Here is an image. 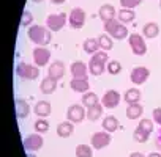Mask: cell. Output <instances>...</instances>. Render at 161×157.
Wrapping results in <instances>:
<instances>
[{
    "label": "cell",
    "mask_w": 161,
    "mask_h": 157,
    "mask_svg": "<svg viewBox=\"0 0 161 157\" xmlns=\"http://www.w3.org/2000/svg\"><path fill=\"white\" fill-rule=\"evenodd\" d=\"M52 32L43 25H30L29 30H27V35H29V39L32 43H35L36 46H41V47H46L51 39H52Z\"/></svg>",
    "instance_id": "obj_1"
},
{
    "label": "cell",
    "mask_w": 161,
    "mask_h": 157,
    "mask_svg": "<svg viewBox=\"0 0 161 157\" xmlns=\"http://www.w3.org/2000/svg\"><path fill=\"white\" fill-rule=\"evenodd\" d=\"M104 32L112 39H117V41H122V39L128 38V28L119 19H112L109 22H104Z\"/></svg>",
    "instance_id": "obj_2"
},
{
    "label": "cell",
    "mask_w": 161,
    "mask_h": 157,
    "mask_svg": "<svg viewBox=\"0 0 161 157\" xmlns=\"http://www.w3.org/2000/svg\"><path fill=\"white\" fill-rule=\"evenodd\" d=\"M16 74L19 78H24V80H35L40 77V69L38 66H32L25 61H21L16 66Z\"/></svg>",
    "instance_id": "obj_3"
},
{
    "label": "cell",
    "mask_w": 161,
    "mask_h": 157,
    "mask_svg": "<svg viewBox=\"0 0 161 157\" xmlns=\"http://www.w3.org/2000/svg\"><path fill=\"white\" fill-rule=\"evenodd\" d=\"M86 11L82 8H73L71 13L68 14V24L71 28L74 30H79V28H82L84 24H86Z\"/></svg>",
    "instance_id": "obj_4"
},
{
    "label": "cell",
    "mask_w": 161,
    "mask_h": 157,
    "mask_svg": "<svg viewBox=\"0 0 161 157\" xmlns=\"http://www.w3.org/2000/svg\"><path fill=\"white\" fill-rule=\"evenodd\" d=\"M84 118H87V110L84 109V105H79V104H73L68 107L66 110V119L71 123H82Z\"/></svg>",
    "instance_id": "obj_5"
},
{
    "label": "cell",
    "mask_w": 161,
    "mask_h": 157,
    "mask_svg": "<svg viewBox=\"0 0 161 157\" xmlns=\"http://www.w3.org/2000/svg\"><path fill=\"white\" fill-rule=\"evenodd\" d=\"M128 43H130V47H131V50H133L134 55H139L141 57V55H145L147 53V44H145L142 35L131 33L130 38H128Z\"/></svg>",
    "instance_id": "obj_6"
},
{
    "label": "cell",
    "mask_w": 161,
    "mask_h": 157,
    "mask_svg": "<svg viewBox=\"0 0 161 157\" xmlns=\"http://www.w3.org/2000/svg\"><path fill=\"white\" fill-rule=\"evenodd\" d=\"M66 24V13H58V14H51L46 19V27L51 32H60Z\"/></svg>",
    "instance_id": "obj_7"
},
{
    "label": "cell",
    "mask_w": 161,
    "mask_h": 157,
    "mask_svg": "<svg viewBox=\"0 0 161 157\" xmlns=\"http://www.w3.org/2000/svg\"><path fill=\"white\" fill-rule=\"evenodd\" d=\"M90 141H92V148L93 149H103V148L109 146V143H111V134L106 132V130L95 132L92 135Z\"/></svg>",
    "instance_id": "obj_8"
},
{
    "label": "cell",
    "mask_w": 161,
    "mask_h": 157,
    "mask_svg": "<svg viewBox=\"0 0 161 157\" xmlns=\"http://www.w3.org/2000/svg\"><path fill=\"white\" fill-rule=\"evenodd\" d=\"M43 144H44V140H43V137L38 134V132H35V134H30V135H27L25 138H24V148H25V151L29 152H32V151H38V149H41L43 148Z\"/></svg>",
    "instance_id": "obj_9"
},
{
    "label": "cell",
    "mask_w": 161,
    "mask_h": 157,
    "mask_svg": "<svg viewBox=\"0 0 161 157\" xmlns=\"http://www.w3.org/2000/svg\"><path fill=\"white\" fill-rule=\"evenodd\" d=\"M51 60V50L41 46H36L33 49V61L36 66H46Z\"/></svg>",
    "instance_id": "obj_10"
},
{
    "label": "cell",
    "mask_w": 161,
    "mask_h": 157,
    "mask_svg": "<svg viewBox=\"0 0 161 157\" xmlns=\"http://www.w3.org/2000/svg\"><path fill=\"white\" fill-rule=\"evenodd\" d=\"M101 104H103V107H106V109H115V107L120 104V94H119V91H115V90H108V91L103 94V98H101Z\"/></svg>",
    "instance_id": "obj_11"
},
{
    "label": "cell",
    "mask_w": 161,
    "mask_h": 157,
    "mask_svg": "<svg viewBox=\"0 0 161 157\" xmlns=\"http://www.w3.org/2000/svg\"><path fill=\"white\" fill-rule=\"evenodd\" d=\"M150 75V71L144 66H136L133 71H131V82L134 85H142L147 82V78Z\"/></svg>",
    "instance_id": "obj_12"
},
{
    "label": "cell",
    "mask_w": 161,
    "mask_h": 157,
    "mask_svg": "<svg viewBox=\"0 0 161 157\" xmlns=\"http://www.w3.org/2000/svg\"><path fill=\"white\" fill-rule=\"evenodd\" d=\"M69 71H71L73 78H87L89 64H86L84 61H74V63H71Z\"/></svg>",
    "instance_id": "obj_13"
},
{
    "label": "cell",
    "mask_w": 161,
    "mask_h": 157,
    "mask_svg": "<svg viewBox=\"0 0 161 157\" xmlns=\"http://www.w3.org/2000/svg\"><path fill=\"white\" fill-rule=\"evenodd\" d=\"M47 75L55 78V80H60V78L65 75V64L60 60H55L51 63V66L47 68Z\"/></svg>",
    "instance_id": "obj_14"
},
{
    "label": "cell",
    "mask_w": 161,
    "mask_h": 157,
    "mask_svg": "<svg viewBox=\"0 0 161 157\" xmlns=\"http://www.w3.org/2000/svg\"><path fill=\"white\" fill-rule=\"evenodd\" d=\"M98 16H100V19H101L103 24H104V22H109V21L115 19L117 13H115V8H114L112 5L104 3V5L100 7V10H98Z\"/></svg>",
    "instance_id": "obj_15"
},
{
    "label": "cell",
    "mask_w": 161,
    "mask_h": 157,
    "mask_svg": "<svg viewBox=\"0 0 161 157\" xmlns=\"http://www.w3.org/2000/svg\"><path fill=\"white\" fill-rule=\"evenodd\" d=\"M69 87L76 93H87L89 88H90V84H89L87 78H71Z\"/></svg>",
    "instance_id": "obj_16"
},
{
    "label": "cell",
    "mask_w": 161,
    "mask_h": 157,
    "mask_svg": "<svg viewBox=\"0 0 161 157\" xmlns=\"http://www.w3.org/2000/svg\"><path fill=\"white\" fill-rule=\"evenodd\" d=\"M57 82L58 80H55V78H52V77H44L43 80H41V85H40V90H41V93H44V94H51V93H54L55 90H57Z\"/></svg>",
    "instance_id": "obj_17"
},
{
    "label": "cell",
    "mask_w": 161,
    "mask_h": 157,
    "mask_svg": "<svg viewBox=\"0 0 161 157\" xmlns=\"http://www.w3.org/2000/svg\"><path fill=\"white\" fill-rule=\"evenodd\" d=\"M74 123H71V121H63V123H60L58 126H57V135L58 137H62V138H68V137H71L73 135V132H74V126H73Z\"/></svg>",
    "instance_id": "obj_18"
},
{
    "label": "cell",
    "mask_w": 161,
    "mask_h": 157,
    "mask_svg": "<svg viewBox=\"0 0 161 157\" xmlns=\"http://www.w3.org/2000/svg\"><path fill=\"white\" fill-rule=\"evenodd\" d=\"M14 109H16V116H18V118H25V116H29V113H30V105H29V102L24 101V99H16Z\"/></svg>",
    "instance_id": "obj_19"
},
{
    "label": "cell",
    "mask_w": 161,
    "mask_h": 157,
    "mask_svg": "<svg viewBox=\"0 0 161 157\" xmlns=\"http://www.w3.org/2000/svg\"><path fill=\"white\" fill-rule=\"evenodd\" d=\"M35 115L40 116V118H46L51 115V104L47 101H40L35 104V109H33Z\"/></svg>",
    "instance_id": "obj_20"
},
{
    "label": "cell",
    "mask_w": 161,
    "mask_h": 157,
    "mask_svg": "<svg viewBox=\"0 0 161 157\" xmlns=\"http://www.w3.org/2000/svg\"><path fill=\"white\" fill-rule=\"evenodd\" d=\"M144 113V107L137 102V104H128L126 107V118L128 119H137L141 118Z\"/></svg>",
    "instance_id": "obj_21"
},
{
    "label": "cell",
    "mask_w": 161,
    "mask_h": 157,
    "mask_svg": "<svg viewBox=\"0 0 161 157\" xmlns=\"http://www.w3.org/2000/svg\"><path fill=\"white\" fill-rule=\"evenodd\" d=\"M142 35H144L145 38H148V39L156 38V36L159 35V27H158V24H156V22H147V24L144 25V28H142Z\"/></svg>",
    "instance_id": "obj_22"
},
{
    "label": "cell",
    "mask_w": 161,
    "mask_h": 157,
    "mask_svg": "<svg viewBox=\"0 0 161 157\" xmlns=\"http://www.w3.org/2000/svg\"><path fill=\"white\" fill-rule=\"evenodd\" d=\"M119 127H120V123H119V119H117L114 115H109V116H106V118L103 119V129H104L106 132L112 134V132H115Z\"/></svg>",
    "instance_id": "obj_23"
},
{
    "label": "cell",
    "mask_w": 161,
    "mask_h": 157,
    "mask_svg": "<svg viewBox=\"0 0 161 157\" xmlns=\"http://www.w3.org/2000/svg\"><path fill=\"white\" fill-rule=\"evenodd\" d=\"M136 18L134 11L133 10H126V8H120L119 13H117V19L122 22V24H128V22H133Z\"/></svg>",
    "instance_id": "obj_24"
},
{
    "label": "cell",
    "mask_w": 161,
    "mask_h": 157,
    "mask_svg": "<svg viewBox=\"0 0 161 157\" xmlns=\"http://www.w3.org/2000/svg\"><path fill=\"white\" fill-rule=\"evenodd\" d=\"M123 99H125L126 104H137L141 101V91L137 88H130V90L125 91Z\"/></svg>",
    "instance_id": "obj_25"
},
{
    "label": "cell",
    "mask_w": 161,
    "mask_h": 157,
    "mask_svg": "<svg viewBox=\"0 0 161 157\" xmlns=\"http://www.w3.org/2000/svg\"><path fill=\"white\" fill-rule=\"evenodd\" d=\"M98 44H100V49L101 50H111L112 47H114V41H112V38L108 35V33H103V35H100L98 38Z\"/></svg>",
    "instance_id": "obj_26"
},
{
    "label": "cell",
    "mask_w": 161,
    "mask_h": 157,
    "mask_svg": "<svg viewBox=\"0 0 161 157\" xmlns=\"http://www.w3.org/2000/svg\"><path fill=\"white\" fill-rule=\"evenodd\" d=\"M104 68H106L104 63H100V61L90 58V61H89V72L92 75H101L104 72Z\"/></svg>",
    "instance_id": "obj_27"
},
{
    "label": "cell",
    "mask_w": 161,
    "mask_h": 157,
    "mask_svg": "<svg viewBox=\"0 0 161 157\" xmlns=\"http://www.w3.org/2000/svg\"><path fill=\"white\" fill-rule=\"evenodd\" d=\"M101 115H103V104H95L93 107L87 109V119H90V121L100 119Z\"/></svg>",
    "instance_id": "obj_28"
},
{
    "label": "cell",
    "mask_w": 161,
    "mask_h": 157,
    "mask_svg": "<svg viewBox=\"0 0 161 157\" xmlns=\"http://www.w3.org/2000/svg\"><path fill=\"white\" fill-rule=\"evenodd\" d=\"M82 47H84V52H86V53H90V55H93L95 52L100 50L98 39H95V38H89V39H86Z\"/></svg>",
    "instance_id": "obj_29"
},
{
    "label": "cell",
    "mask_w": 161,
    "mask_h": 157,
    "mask_svg": "<svg viewBox=\"0 0 161 157\" xmlns=\"http://www.w3.org/2000/svg\"><path fill=\"white\" fill-rule=\"evenodd\" d=\"M82 104H84V107H93L95 104H100V99H98V94L97 93H93V91H87V93H84V96H82Z\"/></svg>",
    "instance_id": "obj_30"
},
{
    "label": "cell",
    "mask_w": 161,
    "mask_h": 157,
    "mask_svg": "<svg viewBox=\"0 0 161 157\" xmlns=\"http://www.w3.org/2000/svg\"><path fill=\"white\" fill-rule=\"evenodd\" d=\"M92 146L89 144H77L76 146V157H92Z\"/></svg>",
    "instance_id": "obj_31"
},
{
    "label": "cell",
    "mask_w": 161,
    "mask_h": 157,
    "mask_svg": "<svg viewBox=\"0 0 161 157\" xmlns=\"http://www.w3.org/2000/svg\"><path fill=\"white\" fill-rule=\"evenodd\" d=\"M33 127H35V130H36L38 134H46V132L49 130V121H47L46 118H38V119L35 121Z\"/></svg>",
    "instance_id": "obj_32"
},
{
    "label": "cell",
    "mask_w": 161,
    "mask_h": 157,
    "mask_svg": "<svg viewBox=\"0 0 161 157\" xmlns=\"http://www.w3.org/2000/svg\"><path fill=\"white\" fill-rule=\"evenodd\" d=\"M148 132H145V130H142V129H134V134H133V138H134V141H137V143H145V141H148Z\"/></svg>",
    "instance_id": "obj_33"
},
{
    "label": "cell",
    "mask_w": 161,
    "mask_h": 157,
    "mask_svg": "<svg viewBox=\"0 0 161 157\" xmlns=\"http://www.w3.org/2000/svg\"><path fill=\"white\" fill-rule=\"evenodd\" d=\"M106 69H108V72H109V74L117 75V74H120V71H122V64H120V61L112 60V61H109V63H108Z\"/></svg>",
    "instance_id": "obj_34"
},
{
    "label": "cell",
    "mask_w": 161,
    "mask_h": 157,
    "mask_svg": "<svg viewBox=\"0 0 161 157\" xmlns=\"http://www.w3.org/2000/svg\"><path fill=\"white\" fill-rule=\"evenodd\" d=\"M32 22H33V14L29 10H24L22 11V18H21V25L22 27H30Z\"/></svg>",
    "instance_id": "obj_35"
},
{
    "label": "cell",
    "mask_w": 161,
    "mask_h": 157,
    "mask_svg": "<svg viewBox=\"0 0 161 157\" xmlns=\"http://www.w3.org/2000/svg\"><path fill=\"white\" fill-rule=\"evenodd\" d=\"M137 127L142 129V130H145V132H148V134H152V132H153V121H152V119H147V118H142V119L139 121Z\"/></svg>",
    "instance_id": "obj_36"
},
{
    "label": "cell",
    "mask_w": 161,
    "mask_h": 157,
    "mask_svg": "<svg viewBox=\"0 0 161 157\" xmlns=\"http://www.w3.org/2000/svg\"><path fill=\"white\" fill-rule=\"evenodd\" d=\"M92 58H93V60H97V61H100V63H104V64H108V63H109V61H108V60H109L108 52H106V50H101V49H100L98 52H95V53L92 55Z\"/></svg>",
    "instance_id": "obj_37"
},
{
    "label": "cell",
    "mask_w": 161,
    "mask_h": 157,
    "mask_svg": "<svg viewBox=\"0 0 161 157\" xmlns=\"http://www.w3.org/2000/svg\"><path fill=\"white\" fill-rule=\"evenodd\" d=\"M142 0H120V5L122 8H126V10H134L136 7L141 5Z\"/></svg>",
    "instance_id": "obj_38"
},
{
    "label": "cell",
    "mask_w": 161,
    "mask_h": 157,
    "mask_svg": "<svg viewBox=\"0 0 161 157\" xmlns=\"http://www.w3.org/2000/svg\"><path fill=\"white\" fill-rule=\"evenodd\" d=\"M152 116H153V121H155L156 124H159V126H161V109H153Z\"/></svg>",
    "instance_id": "obj_39"
},
{
    "label": "cell",
    "mask_w": 161,
    "mask_h": 157,
    "mask_svg": "<svg viewBox=\"0 0 161 157\" xmlns=\"http://www.w3.org/2000/svg\"><path fill=\"white\" fill-rule=\"evenodd\" d=\"M155 143H156V148L161 151V129L158 130V134H156V138H155Z\"/></svg>",
    "instance_id": "obj_40"
},
{
    "label": "cell",
    "mask_w": 161,
    "mask_h": 157,
    "mask_svg": "<svg viewBox=\"0 0 161 157\" xmlns=\"http://www.w3.org/2000/svg\"><path fill=\"white\" fill-rule=\"evenodd\" d=\"M51 2L54 5H62V3H65V0H51Z\"/></svg>",
    "instance_id": "obj_41"
},
{
    "label": "cell",
    "mask_w": 161,
    "mask_h": 157,
    "mask_svg": "<svg viewBox=\"0 0 161 157\" xmlns=\"http://www.w3.org/2000/svg\"><path fill=\"white\" fill-rule=\"evenodd\" d=\"M147 157H161V154H159V152H150Z\"/></svg>",
    "instance_id": "obj_42"
},
{
    "label": "cell",
    "mask_w": 161,
    "mask_h": 157,
    "mask_svg": "<svg viewBox=\"0 0 161 157\" xmlns=\"http://www.w3.org/2000/svg\"><path fill=\"white\" fill-rule=\"evenodd\" d=\"M130 157H144V154H141V152H133V154H130Z\"/></svg>",
    "instance_id": "obj_43"
},
{
    "label": "cell",
    "mask_w": 161,
    "mask_h": 157,
    "mask_svg": "<svg viewBox=\"0 0 161 157\" xmlns=\"http://www.w3.org/2000/svg\"><path fill=\"white\" fill-rule=\"evenodd\" d=\"M32 2H35V3H41L43 0H32Z\"/></svg>",
    "instance_id": "obj_44"
},
{
    "label": "cell",
    "mask_w": 161,
    "mask_h": 157,
    "mask_svg": "<svg viewBox=\"0 0 161 157\" xmlns=\"http://www.w3.org/2000/svg\"><path fill=\"white\" fill-rule=\"evenodd\" d=\"M27 157H35V155L33 154H27Z\"/></svg>",
    "instance_id": "obj_45"
},
{
    "label": "cell",
    "mask_w": 161,
    "mask_h": 157,
    "mask_svg": "<svg viewBox=\"0 0 161 157\" xmlns=\"http://www.w3.org/2000/svg\"><path fill=\"white\" fill-rule=\"evenodd\" d=\"M159 8H161V0H159Z\"/></svg>",
    "instance_id": "obj_46"
}]
</instances>
